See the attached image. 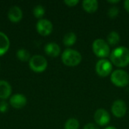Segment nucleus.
I'll return each instance as SVG.
<instances>
[{"label":"nucleus","mask_w":129,"mask_h":129,"mask_svg":"<svg viewBox=\"0 0 129 129\" xmlns=\"http://www.w3.org/2000/svg\"><path fill=\"white\" fill-rule=\"evenodd\" d=\"M111 63L118 67H125L129 64V49L119 46L113 50L110 55Z\"/></svg>","instance_id":"nucleus-1"},{"label":"nucleus","mask_w":129,"mask_h":129,"mask_svg":"<svg viewBox=\"0 0 129 129\" xmlns=\"http://www.w3.org/2000/svg\"><path fill=\"white\" fill-rule=\"evenodd\" d=\"M82 59V57L81 54L71 48L66 49L61 54L62 62L67 67H76L79 65L81 63Z\"/></svg>","instance_id":"nucleus-2"},{"label":"nucleus","mask_w":129,"mask_h":129,"mask_svg":"<svg viewBox=\"0 0 129 129\" xmlns=\"http://www.w3.org/2000/svg\"><path fill=\"white\" fill-rule=\"evenodd\" d=\"M92 51L94 54L101 58H105L110 54L109 44L102 39H98L92 44Z\"/></svg>","instance_id":"nucleus-3"},{"label":"nucleus","mask_w":129,"mask_h":129,"mask_svg":"<svg viewBox=\"0 0 129 129\" xmlns=\"http://www.w3.org/2000/svg\"><path fill=\"white\" fill-rule=\"evenodd\" d=\"M110 80L117 87H125L129 83V75L123 70H116L112 73Z\"/></svg>","instance_id":"nucleus-4"},{"label":"nucleus","mask_w":129,"mask_h":129,"mask_svg":"<svg viewBox=\"0 0 129 129\" xmlns=\"http://www.w3.org/2000/svg\"><path fill=\"white\" fill-rule=\"evenodd\" d=\"M29 66L33 71L36 73H42L48 67V61L45 57L36 54L31 57L29 61Z\"/></svg>","instance_id":"nucleus-5"},{"label":"nucleus","mask_w":129,"mask_h":129,"mask_svg":"<svg viewBox=\"0 0 129 129\" xmlns=\"http://www.w3.org/2000/svg\"><path fill=\"white\" fill-rule=\"evenodd\" d=\"M96 73L101 77L108 76L113 70L112 63L107 59H101L98 60L95 67Z\"/></svg>","instance_id":"nucleus-6"},{"label":"nucleus","mask_w":129,"mask_h":129,"mask_svg":"<svg viewBox=\"0 0 129 129\" xmlns=\"http://www.w3.org/2000/svg\"><path fill=\"white\" fill-rule=\"evenodd\" d=\"M36 30L42 36H48L53 30L52 23L47 19H40L36 23Z\"/></svg>","instance_id":"nucleus-7"},{"label":"nucleus","mask_w":129,"mask_h":129,"mask_svg":"<svg viewBox=\"0 0 129 129\" xmlns=\"http://www.w3.org/2000/svg\"><path fill=\"white\" fill-rule=\"evenodd\" d=\"M112 113L117 118H122L125 116L127 112V105L122 100H116L113 103L111 107Z\"/></svg>","instance_id":"nucleus-8"},{"label":"nucleus","mask_w":129,"mask_h":129,"mask_svg":"<svg viewBox=\"0 0 129 129\" xmlns=\"http://www.w3.org/2000/svg\"><path fill=\"white\" fill-rule=\"evenodd\" d=\"M94 119L98 125L105 126L110 121V115L106 110L98 109L94 115Z\"/></svg>","instance_id":"nucleus-9"},{"label":"nucleus","mask_w":129,"mask_h":129,"mask_svg":"<svg viewBox=\"0 0 129 129\" xmlns=\"http://www.w3.org/2000/svg\"><path fill=\"white\" fill-rule=\"evenodd\" d=\"M27 102L26 98L22 94H15L10 98V104L14 109H21L26 106Z\"/></svg>","instance_id":"nucleus-10"},{"label":"nucleus","mask_w":129,"mask_h":129,"mask_svg":"<svg viewBox=\"0 0 129 129\" xmlns=\"http://www.w3.org/2000/svg\"><path fill=\"white\" fill-rule=\"evenodd\" d=\"M8 17L10 21L13 23H17L21 20L23 17V12L20 7L13 6L11 7L8 13Z\"/></svg>","instance_id":"nucleus-11"},{"label":"nucleus","mask_w":129,"mask_h":129,"mask_svg":"<svg viewBox=\"0 0 129 129\" xmlns=\"http://www.w3.org/2000/svg\"><path fill=\"white\" fill-rule=\"evenodd\" d=\"M45 52L50 57H56L60 54V48L55 42H49L45 46Z\"/></svg>","instance_id":"nucleus-12"},{"label":"nucleus","mask_w":129,"mask_h":129,"mask_svg":"<svg viewBox=\"0 0 129 129\" xmlns=\"http://www.w3.org/2000/svg\"><path fill=\"white\" fill-rule=\"evenodd\" d=\"M11 92L12 88L11 85L5 80H0V99H8L11 96Z\"/></svg>","instance_id":"nucleus-13"},{"label":"nucleus","mask_w":129,"mask_h":129,"mask_svg":"<svg viewBox=\"0 0 129 129\" xmlns=\"http://www.w3.org/2000/svg\"><path fill=\"white\" fill-rule=\"evenodd\" d=\"M10 47V40L6 34L0 32V57L4 55Z\"/></svg>","instance_id":"nucleus-14"},{"label":"nucleus","mask_w":129,"mask_h":129,"mask_svg":"<svg viewBox=\"0 0 129 129\" xmlns=\"http://www.w3.org/2000/svg\"><path fill=\"white\" fill-rule=\"evenodd\" d=\"M83 9L89 14L94 13L98 8V2L97 0H85L82 2Z\"/></svg>","instance_id":"nucleus-15"},{"label":"nucleus","mask_w":129,"mask_h":129,"mask_svg":"<svg viewBox=\"0 0 129 129\" xmlns=\"http://www.w3.org/2000/svg\"><path fill=\"white\" fill-rule=\"evenodd\" d=\"M76 35L73 32L67 33L63 36V42L64 45H66L67 47L73 45L76 43Z\"/></svg>","instance_id":"nucleus-16"},{"label":"nucleus","mask_w":129,"mask_h":129,"mask_svg":"<svg viewBox=\"0 0 129 129\" xmlns=\"http://www.w3.org/2000/svg\"><path fill=\"white\" fill-rule=\"evenodd\" d=\"M17 57L23 62H26V61H29L31 57H30V54L29 52L24 49V48H20L17 51Z\"/></svg>","instance_id":"nucleus-17"},{"label":"nucleus","mask_w":129,"mask_h":129,"mask_svg":"<svg viewBox=\"0 0 129 129\" xmlns=\"http://www.w3.org/2000/svg\"><path fill=\"white\" fill-rule=\"evenodd\" d=\"M120 41L119 34L115 31L110 32L107 36V42L110 45H116Z\"/></svg>","instance_id":"nucleus-18"},{"label":"nucleus","mask_w":129,"mask_h":129,"mask_svg":"<svg viewBox=\"0 0 129 129\" xmlns=\"http://www.w3.org/2000/svg\"><path fill=\"white\" fill-rule=\"evenodd\" d=\"M79 122L78 119L75 118H71L67 120L65 125H64V129H79Z\"/></svg>","instance_id":"nucleus-19"},{"label":"nucleus","mask_w":129,"mask_h":129,"mask_svg":"<svg viewBox=\"0 0 129 129\" xmlns=\"http://www.w3.org/2000/svg\"><path fill=\"white\" fill-rule=\"evenodd\" d=\"M45 12V10L44 7L41 5H38L35 6L33 8V11L34 17L39 20L42 19V17L44 16Z\"/></svg>","instance_id":"nucleus-20"},{"label":"nucleus","mask_w":129,"mask_h":129,"mask_svg":"<svg viewBox=\"0 0 129 129\" xmlns=\"http://www.w3.org/2000/svg\"><path fill=\"white\" fill-rule=\"evenodd\" d=\"M119 12V8L117 7H116V6L111 7L108 11V16L110 18L113 19V18H115V17H116L118 16Z\"/></svg>","instance_id":"nucleus-21"},{"label":"nucleus","mask_w":129,"mask_h":129,"mask_svg":"<svg viewBox=\"0 0 129 129\" xmlns=\"http://www.w3.org/2000/svg\"><path fill=\"white\" fill-rule=\"evenodd\" d=\"M8 110V104L7 102L2 101L0 102V112L1 113H5Z\"/></svg>","instance_id":"nucleus-22"},{"label":"nucleus","mask_w":129,"mask_h":129,"mask_svg":"<svg viewBox=\"0 0 129 129\" xmlns=\"http://www.w3.org/2000/svg\"><path fill=\"white\" fill-rule=\"evenodd\" d=\"M79 2V0H65L64 3L69 7H74Z\"/></svg>","instance_id":"nucleus-23"},{"label":"nucleus","mask_w":129,"mask_h":129,"mask_svg":"<svg viewBox=\"0 0 129 129\" xmlns=\"http://www.w3.org/2000/svg\"><path fill=\"white\" fill-rule=\"evenodd\" d=\"M83 129H100L98 125L94 123H88L84 126Z\"/></svg>","instance_id":"nucleus-24"},{"label":"nucleus","mask_w":129,"mask_h":129,"mask_svg":"<svg viewBox=\"0 0 129 129\" xmlns=\"http://www.w3.org/2000/svg\"><path fill=\"white\" fill-rule=\"evenodd\" d=\"M124 7L125 8V10L129 13V0L125 1V2H124Z\"/></svg>","instance_id":"nucleus-25"},{"label":"nucleus","mask_w":129,"mask_h":129,"mask_svg":"<svg viewBox=\"0 0 129 129\" xmlns=\"http://www.w3.org/2000/svg\"><path fill=\"white\" fill-rule=\"evenodd\" d=\"M120 1L119 0H109L108 2L110 3V4H116V3H119Z\"/></svg>","instance_id":"nucleus-26"},{"label":"nucleus","mask_w":129,"mask_h":129,"mask_svg":"<svg viewBox=\"0 0 129 129\" xmlns=\"http://www.w3.org/2000/svg\"><path fill=\"white\" fill-rule=\"evenodd\" d=\"M104 129H117L116 128H115L114 126H108L107 128H105Z\"/></svg>","instance_id":"nucleus-27"}]
</instances>
